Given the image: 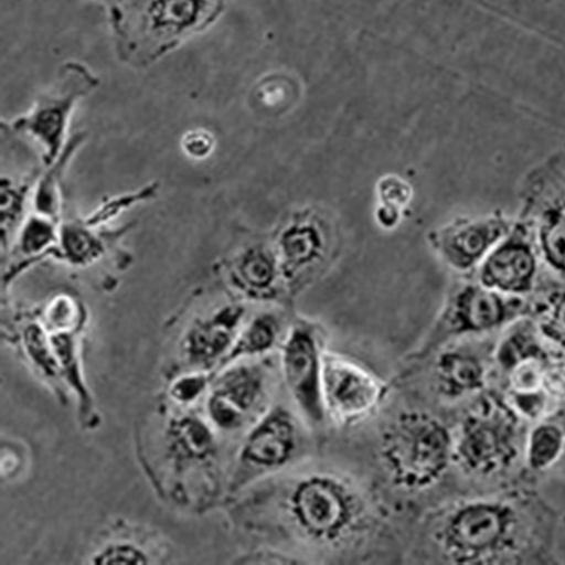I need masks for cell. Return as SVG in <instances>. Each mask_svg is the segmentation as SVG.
<instances>
[{
	"label": "cell",
	"instance_id": "3",
	"mask_svg": "<svg viewBox=\"0 0 565 565\" xmlns=\"http://www.w3.org/2000/svg\"><path fill=\"white\" fill-rule=\"evenodd\" d=\"M530 424L491 387L476 398L454 431V462L472 479L495 490L523 482L524 447Z\"/></svg>",
	"mask_w": 565,
	"mask_h": 565
},
{
	"label": "cell",
	"instance_id": "4",
	"mask_svg": "<svg viewBox=\"0 0 565 565\" xmlns=\"http://www.w3.org/2000/svg\"><path fill=\"white\" fill-rule=\"evenodd\" d=\"M273 499L281 527L316 546H340L360 535L369 521L362 491L352 481L332 473L298 477Z\"/></svg>",
	"mask_w": 565,
	"mask_h": 565
},
{
	"label": "cell",
	"instance_id": "1",
	"mask_svg": "<svg viewBox=\"0 0 565 565\" xmlns=\"http://www.w3.org/2000/svg\"><path fill=\"white\" fill-rule=\"evenodd\" d=\"M534 487L516 484L445 508L431 530L439 559L456 565L556 564L559 514Z\"/></svg>",
	"mask_w": 565,
	"mask_h": 565
},
{
	"label": "cell",
	"instance_id": "29",
	"mask_svg": "<svg viewBox=\"0 0 565 565\" xmlns=\"http://www.w3.org/2000/svg\"><path fill=\"white\" fill-rule=\"evenodd\" d=\"M172 436L174 450L183 457L206 459L214 450V437L206 424L199 418H183Z\"/></svg>",
	"mask_w": 565,
	"mask_h": 565
},
{
	"label": "cell",
	"instance_id": "35",
	"mask_svg": "<svg viewBox=\"0 0 565 565\" xmlns=\"http://www.w3.org/2000/svg\"><path fill=\"white\" fill-rule=\"evenodd\" d=\"M374 218L375 223L382 228L394 230L402 222L403 210L385 204H379L374 211Z\"/></svg>",
	"mask_w": 565,
	"mask_h": 565
},
{
	"label": "cell",
	"instance_id": "22",
	"mask_svg": "<svg viewBox=\"0 0 565 565\" xmlns=\"http://www.w3.org/2000/svg\"><path fill=\"white\" fill-rule=\"evenodd\" d=\"M85 139V132L71 136L67 146L56 161L49 167H44L45 170L38 175L30 195L33 213L50 217L58 223L62 222L63 181L71 161Z\"/></svg>",
	"mask_w": 565,
	"mask_h": 565
},
{
	"label": "cell",
	"instance_id": "21",
	"mask_svg": "<svg viewBox=\"0 0 565 565\" xmlns=\"http://www.w3.org/2000/svg\"><path fill=\"white\" fill-rule=\"evenodd\" d=\"M58 222L31 212L22 222L14 237L15 263L3 276V289L33 264L55 258L60 241Z\"/></svg>",
	"mask_w": 565,
	"mask_h": 565
},
{
	"label": "cell",
	"instance_id": "8",
	"mask_svg": "<svg viewBox=\"0 0 565 565\" xmlns=\"http://www.w3.org/2000/svg\"><path fill=\"white\" fill-rule=\"evenodd\" d=\"M521 218L531 226L540 257L565 276V154L533 170L522 186Z\"/></svg>",
	"mask_w": 565,
	"mask_h": 565
},
{
	"label": "cell",
	"instance_id": "23",
	"mask_svg": "<svg viewBox=\"0 0 565 565\" xmlns=\"http://www.w3.org/2000/svg\"><path fill=\"white\" fill-rule=\"evenodd\" d=\"M281 334L280 318L270 311L256 315L242 331L231 352L220 366L238 362V360L259 358L271 352Z\"/></svg>",
	"mask_w": 565,
	"mask_h": 565
},
{
	"label": "cell",
	"instance_id": "9",
	"mask_svg": "<svg viewBox=\"0 0 565 565\" xmlns=\"http://www.w3.org/2000/svg\"><path fill=\"white\" fill-rule=\"evenodd\" d=\"M300 448L301 434L294 414L280 405L266 409L244 440L230 492L279 472L292 462Z\"/></svg>",
	"mask_w": 565,
	"mask_h": 565
},
{
	"label": "cell",
	"instance_id": "5",
	"mask_svg": "<svg viewBox=\"0 0 565 565\" xmlns=\"http://www.w3.org/2000/svg\"><path fill=\"white\" fill-rule=\"evenodd\" d=\"M381 458L393 484L408 492L437 486L454 462V431L426 412H403L384 430Z\"/></svg>",
	"mask_w": 565,
	"mask_h": 565
},
{
	"label": "cell",
	"instance_id": "17",
	"mask_svg": "<svg viewBox=\"0 0 565 565\" xmlns=\"http://www.w3.org/2000/svg\"><path fill=\"white\" fill-rule=\"evenodd\" d=\"M327 252V232L321 221L310 215L295 217L276 239L281 279L292 285L305 271L318 266Z\"/></svg>",
	"mask_w": 565,
	"mask_h": 565
},
{
	"label": "cell",
	"instance_id": "34",
	"mask_svg": "<svg viewBox=\"0 0 565 565\" xmlns=\"http://www.w3.org/2000/svg\"><path fill=\"white\" fill-rule=\"evenodd\" d=\"M209 385L207 375L193 373L182 376L171 387V397L180 404L194 403Z\"/></svg>",
	"mask_w": 565,
	"mask_h": 565
},
{
	"label": "cell",
	"instance_id": "15",
	"mask_svg": "<svg viewBox=\"0 0 565 565\" xmlns=\"http://www.w3.org/2000/svg\"><path fill=\"white\" fill-rule=\"evenodd\" d=\"M513 220L500 214L455 220L429 233V243L454 270L478 269L493 248L507 237Z\"/></svg>",
	"mask_w": 565,
	"mask_h": 565
},
{
	"label": "cell",
	"instance_id": "6",
	"mask_svg": "<svg viewBox=\"0 0 565 565\" xmlns=\"http://www.w3.org/2000/svg\"><path fill=\"white\" fill-rule=\"evenodd\" d=\"M532 302L486 288L479 280L459 282L450 292L419 356L448 344L499 334L518 319L531 316Z\"/></svg>",
	"mask_w": 565,
	"mask_h": 565
},
{
	"label": "cell",
	"instance_id": "10",
	"mask_svg": "<svg viewBox=\"0 0 565 565\" xmlns=\"http://www.w3.org/2000/svg\"><path fill=\"white\" fill-rule=\"evenodd\" d=\"M386 384L360 363L339 353L323 356L321 397L326 418L338 426H353L385 399Z\"/></svg>",
	"mask_w": 565,
	"mask_h": 565
},
{
	"label": "cell",
	"instance_id": "13",
	"mask_svg": "<svg viewBox=\"0 0 565 565\" xmlns=\"http://www.w3.org/2000/svg\"><path fill=\"white\" fill-rule=\"evenodd\" d=\"M497 338L461 340L439 350L434 386L445 401L478 398L491 388L492 353Z\"/></svg>",
	"mask_w": 565,
	"mask_h": 565
},
{
	"label": "cell",
	"instance_id": "27",
	"mask_svg": "<svg viewBox=\"0 0 565 565\" xmlns=\"http://www.w3.org/2000/svg\"><path fill=\"white\" fill-rule=\"evenodd\" d=\"M21 340L25 354L44 375L50 380L61 379V367L51 334L40 320L29 321L23 326Z\"/></svg>",
	"mask_w": 565,
	"mask_h": 565
},
{
	"label": "cell",
	"instance_id": "24",
	"mask_svg": "<svg viewBox=\"0 0 565 565\" xmlns=\"http://www.w3.org/2000/svg\"><path fill=\"white\" fill-rule=\"evenodd\" d=\"M78 333H58L51 334V341L60 363L62 376L68 383L71 388L76 393L79 399L81 415L85 419L86 426L88 424H96L93 422V399L87 391L82 371L79 369L77 356V342L76 335Z\"/></svg>",
	"mask_w": 565,
	"mask_h": 565
},
{
	"label": "cell",
	"instance_id": "31",
	"mask_svg": "<svg viewBox=\"0 0 565 565\" xmlns=\"http://www.w3.org/2000/svg\"><path fill=\"white\" fill-rule=\"evenodd\" d=\"M380 204L405 210L413 199V186L399 175L387 174L375 186Z\"/></svg>",
	"mask_w": 565,
	"mask_h": 565
},
{
	"label": "cell",
	"instance_id": "7",
	"mask_svg": "<svg viewBox=\"0 0 565 565\" xmlns=\"http://www.w3.org/2000/svg\"><path fill=\"white\" fill-rule=\"evenodd\" d=\"M100 85V78L85 64L62 65L49 90L32 108L7 125V129L31 138L40 147L43 167L51 166L68 143V130L77 106Z\"/></svg>",
	"mask_w": 565,
	"mask_h": 565
},
{
	"label": "cell",
	"instance_id": "18",
	"mask_svg": "<svg viewBox=\"0 0 565 565\" xmlns=\"http://www.w3.org/2000/svg\"><path fill=\"white\" fill-rule=\"evenodd\" d=\"M565 458V406L530 424L524 458L523 482L535 486Z\"/></svg>",
	"mask_w": 565,
	"mask_h": 565
},
{
	"label": "cell",
	"instance_id": "25",
	"mask_svg": "<svg viewBox=\"0 0 565 565\" xmlns=\"http://www.w3.org/2000/svg\"><path fill=\"white\" fill-rule=\"evenodd\" d=\"M531 317L544 339L565 355V288L553 290L532 303Z\"/></svg>",
	"mask_w": 565,
	"mask_h": 565
},
{
	"label": "cell",
	"instance_id": "14",
	"mask_svg": "<svg viewBox=\"0 0 565 565\" xmlns=\"http://www.w3.org/2000/svg\"><path fill=\"white\" fill-rule=\"evenodd\" d=\"M268 379L263 363L234 362L225 366L213 384L206 405L214 427L225 433L244 428L265 402Z\"/></svg>",
	"mask_w": 565,
	"mask_h": 565
},
{
	"label": "cell",
	"instance_id": "2",
	"mask_svg": "<svg viewBox=\"0 0 565 565\" xmlns=\"http://www.w3.org/2000/svg\"><path fill=\"white\" fill-rule=\"evenodd\" d=\"M121 62L149 67L204 32L227 0H102Z\"/></svg>",
	"mask_w": 565,
	"mask_h": 565
},
{
	"label": "cell",
	"instance_id": "12",
	"mask_svg": "<svg viewBox=\"0 0 565 565\" xmlns=\"http://www.w3.org/2000/svg\"><path fill=\"white\" fill-rule=\"evenodd\" d=\"M540 258L533 231L520 218L478 267V280L500 294L526 298L536 288Z\"/></svg>",
	"mask_w": 565,
	"mask_h": 565
},
{
	"label": "cell",
	"instance_id": "19",
	"mask_svg": "<svg viewBox=\"0 0 565 565\" xmlns=\"http://www.w3.org/2000/svg\"><path fill=\"white\" fill-rule=\"evenodd\" d=\"M228 279L235 290L250 300H275L281 279L277 255L263 246L250 247L232 260Z\"/></svg>",
	"mask_w": 565,
	"mask_h": 565
},
{
	"label": "cell",
	"instance_id": "28",
	"mask_svg": "<svg viewBox=\"0 0 565 565\" xmlns=\"http://www.w3.org/2000/svg\"><path fill=\"white\" fill-rule=\"evenodd\" d=\"M36 178L26 179L23 183H15L9 178L2 179V239L3 246H8L17 234L24 216L25 202L29 193L32 192ZM15 237V235H14Z\"/></svg>",
	"mask_w": 565,
	"mask_h": 565
},
{
	"label": "cell",
	"instance_id": "26",
	"mask_svg": "<svg viewBox=\"0 0 565 565\" xmlns=\"http://www.w3.org/2000/svg\"><path fill=\"white\" fill-rule=\"evenodd\" d=\"M41 316L40 321L50 334L79 333L86 321V309L79 299L62 292L46 302Z\"/></svg>",
	"mask_w": 565,
	"mask_h": 565
},
{
	"label": "cell",
	"instance_id": "20",
	"mask_svg": "<svg viewBox=\"0 0 565 565\" xmlns=\"http://www.w3.org/2000/svg\"><path fill=\"white\" fill-rule=\"evenodd\" d=\"M125 226L108 232L103 227L90 226L82 218L61 222L55 259L75 267L93 266L104 259L110 245L122 237L127 232Z\"/></svg>",
	"mask_w": 565,
	"mask_h": 565
},
{
	"label": "cell",
	"instance_id": "16",
	"mask_svg": "<svg viewBox=\"0 0 565 565\" xmlns=\"http://www.w3.org/2000/svg\"><path fill=\"white\" fill-rule=\"evenodd\" d=\"M246 308L226 305L206 318H199L188 329L181 347L188 363L210 370L222 365L244 326Z\"/></svg>",
	"mask_w": 565,
	"mask_h": 565
},
{
	"label": "cell",
	"instance_id": "11",
	"mask_svg": "<svg viewBox=\"0 0 565 565\" xmlns=\"http://www.w3.org/2000/svg\"><path fill=\"white\" fill-rule=\"evenodd\" d=\"M324 353L320 329L306 320L290 328L280 350L282 381L302 415L313 426L326 419L321 397Z\"/></svg>",
	"mask_w": 565,
	"mask_h": 565
},
{
	"label": "cell",
	"instance_id": "30",
	"mask_svg": "<svg viewBox=\"0 0 565 565\" xmlns=\"http://www.w3.org/2000/svg\"><path fill=\"white\" fill-rule=\"evenodd\" d=\"M158 191L159 183L153 182L147 184L132 193H126L105 201L100 206L82 220L90 226L104 227L121 215L125 211L156 199Z\"/></svg>",
	"mask_w": 565,
	"mask_h": 565
},
{
	"label": "cell",
	"instance_id": "33",
	"mask_svg": "<svg viewBox=\"0 0 565 565\" xmlns=\"http://www.w3.org/2000/svg\"><path fill=\"white\" fill-rule=\"evenodd\" d=\"M148 563L149 557L146 552L129 543L111 544L93 557V564L97 565H143Z\"/></svg>",
	"mask_w": 565,
	"mask_h": 565
},
{
	"label": "cell",
	"instance_id": "32",
	"mask_svg": "<svg viewBox=\"0 0 565 565\" xmlns=\"http://www.w3.org/2000/svg\"><path fill=\"white\" fill-rule=\"evenodd\" d=\"M180 146L185 157L203 161L214 153L216 138L206 128H195L183 134Z\"/></svg>",
	"mask_w": 565,
	"mask_h": 565
}]
</instances>
